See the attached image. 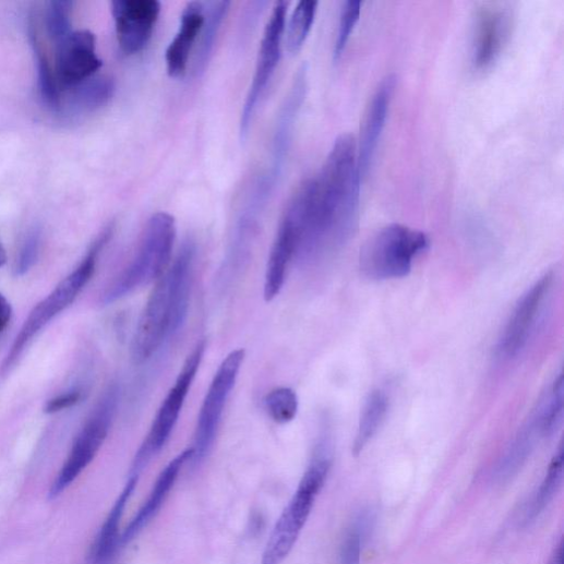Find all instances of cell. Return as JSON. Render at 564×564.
<instances>
[{"label":"cell","instance_id":"obj_1","mask_svg":"<svg viewBox=\"0 0 564 564\" xmlns=\"http://www.w3.org/2000/svg\"><path fill=\"white\" fill-rule=\"evenodd\" d=\"M361 179L356 139L344 134L335 141L317 176L293 195L301 221L296 259L311 261L351 237L359 216Z\"/></svg>","mask_w":564,"mask_h":564},{"label":"cell","instance_id":"obj_2","mask_svg":"<svg viewBox=\"0 0 564 564\" xmlns=\"http://www.w3.org/2000/svg\"><path fill=\"white\" fill-rule=\"evenodd\" d=\"M194 256V244L185 242L154 288L133 338L136 364L148 361L182 327L190 305Z\"/></svg>","mask_w":564,"mask_h":564},{"label":"cell","instance_id":"obj_3","mask_svg":"<svg viewBox=\"0 0 564 564\" xmlns=\"http://www.w3.org/2000/svg\"><path fill=\"white\" fill-rule=\"evenodd\" d=\"M176 236L173 216L166 212L154 214L146 224L136 255L105 290L101 303L110 304L159 280L170 264Z\"/></svg>","mask_w":564,"mask_h":564},{"label":"cell","instance_id":"obj_4","mask_svg":"<svg viewBox=\"0 0 564 564\" xmlns=\"http://www.w3.org/2000/svg\"><path fill=\"white\" fill-rule=\"evenodd\" d=\"M111 235L112 228H107L93 243L86 256L74 272L64 278L46 299L41 300L32 310L21 332L17 334L2 367H0V374H2V376L8 375L15 368L26 348L33 341V338L77 298L92 279L96 269L98 255L109 241Z\"/></svg>","mask_w":564,"mask_h":564},{"label":"cell","instance_id":"obj_5","mask_svg":"<svg viewBox=\"0 0 564 564\" xmlns=\"http://www.w3.org/2000/svg\"><path fill=\"white\" fill-rule=\"evenodd\" d=\"M428 237L400 224H392L374 235L362 248L360 266L374 280L409 275L413 260L429 248Z\"/></svg>","mask_w":564,"mask_h":564},{"label":"cell","instance_id":"obj_6","mask_svg":"<svg viewBox=\"0 0 564 564\" xmlns=\"http://www.w3.org/2000/svg\"><path fill=\"white\" fill-rule=\"evenodd\" d=\"M329 469L331 460L322 455L310 465L272 531L263 553L262 564H283L287 559L325 484Z\"/></svg>","mask_w":564,"mask_h":564},{"label":"cell","instance_id":"obj_7","mask_svg":"<svg viewBox=\"0 0 564 564\" xmlns=\"http://www.w3.org/2000/svg\"><path fill=\"white\" fill-rule=\"evenodd\" d=\"M120 387L111 385L104 393L76 436L70 455L50 490L55 499L63 493L91 465L105 442L120 403Z\"/></svg>","mask_w":564,"mask_h":564},{"label":"cell","instance_id":"obj_8","mask_svg":"<svg viewBox=\"0 0 564 564\" xmlns=\"http://www.w3.org/2000/svg\"><path fill=\"white\" fill-rule=\"evenodd\" d=\"M205 349V341H201L187 358L173 387L164 399L151 431L136 455L132 476H140L149 460L161 451L170 439L202 363Z\"/></svg>","mask_w":564,"mask_h":564},{"label":"cell","instance_id":"obj_9","mask_svg":"<svg viewBox=\"0 0 564 564\" xmlns=\"http://www.w3.org/2000/svg\"><path fill=\"white\" fill-rule=\"evenodd\" d=\"M245 350L232 351L218 367L202 403L194 433L192 461L200 464L209 454L217 435L225 406L235 388Z\"/></svg>","mask_w":564,"mask_h":564},{"label":"cell","instance_id":"obj_10","mask_svg":"<svg viewBox=\"0 0 564 564\" xmlns=\"http://www.w3.org/2000/svg\"><path fill=\"white\" fill-rule=\"evenodd\" d=\"M286 14L287 4L285 2L276 3L265 26L255 73L242 109L240 122L242 141H245L250 133L259 104L265 95L279 63L285 38Z\"/></svg>","mask_w":564,"mask_h":564},{"label":"cell","instance_id":"obj_11","mask_svg":"<svg viewBox=\"0 0 564 564\" xmlns=\"http://www.w3.org/2000/svg\"><path fill=\"white\" fill-rule=\"evenodd\" d=\"M161 12L158 0H115L111 14L115 17L117 37L127 56L143 51L151 41Z\"/></svg>","mask_w":564,"mask_h":564},{"label":"cell","instance_id":"obj_12","mask_svg":"<svg viewBox=\"0 0 564 564\" xmlns=\"http://www.w3.org/2000/svg\"><path fill=\"white\" fill-rule=\"evenodd\" d=\"M56 47L55 73L61 92L95 76L103 67L96 53V38L89 31L72 32Z\"/></svg>","mask_w":564,"mask_h":564},{"label":"cell","instance_id":"obj_13","mask_svg":"<svg viewBox=\"0 0 564 564\" xmlns=\"http://www.w3.org/2000/svg\"><path fill=\"white\" fill-rule=\"evenodd\" d=\"M552 278V274H545L519 300L500 338L497 353L501 358L512 359L526 347Z\"/></svg>","mask_w":564,"mask_h":564},{"label":"cell","instance_id":"obj_14","mask_svg":"<svg viewBox=\"0 0 564 564\" xmlns=\"http://www.w3.org/2000/svg\"><path fill=\"white\" fill-rule=\"evenodd\" d=\"M301 236L300 215L290 201L280 223L267 263L264 298L273 301L281 291L289 264L297 256Z\"/></svg>","mask_w":564,"mask_h":564},{"label":"cell","instance_id":"obj_15","mask_svg":"<svg viewBox=\"0 0 564 564\" xmlns=\"http://www.w3.org/2000/svg\"><path fill=\"white\" fill-rule=\"evenodd\" d=\"M396 77L389 75L382 81L372 96L362 123L360 147L358 148L360 172L365 176L370 169L379 142L384 131Z\"/></svg>","mask_w":564,"mask_h":564},{"label":"cell","instance_id":"obj_16","mask_svg":"<svg viewBox=\"0 0 564 564\" xmlns=\"http://www.w3.org/2000/svg\"><path fill=\"white\" fill-rule=\"evenodd\" d=\"M511 19L501 9L485 8L477 16L473 43V64L484 70L501 55L507 41Z\"/></svg>","mask_w":564,"mask_h":564},{"label":"cell","instance_id":"obj_17","mask_svg":"<svg viewBox=\"0 0 564 564\" xmlns=\"http://www.w3.org/2000/svg\"><path fill=\"white\" fill-rule=\"evenodd\" d=\"M203 25L204 3H188L182 12L178 33L166 51V65L170 77L179 79L187 73L191 53L199 41Z\"/></svg>","mask_w":564,"mask_h":564},{"label":"cell","instance_id":"obj_18","mask_svg":"<svg viewBox=\"0 0 564 564\" xmlns=\"http://www.w3.org/2000/svg\"><path fill=\"white\" fill-rule=\"evenodd\" d=\"M193 451L188 448L176 457L158 477L151 495L121 537V544L130 543L157 515L172 490L182 467L192 459Z\"/></svg>","mask_w":564,"mask_h":564},{"label":"cell","instance_id":"obj_19","mask_svg":"<svg viewBox=\"0 0 564 564\" xmlns=\"http://www.w3.org/2000/svg\"><path fill=\"white\" fill-rule=\"evenodd\" d=\"M140 476H131L121 495L110 509L91 552V564H111L121 544L120 526L124 511L139 483Z\"/></svg>","mask_w":564,"mask_h":564},{"label":"cell","instance_id":"obj_20","mask_svg":"<svg viewBox=\"0 0 564 564\" xmlns=\"http://www.w3.org/2000/svg\"><path fill=\"white\" fill-rule=\"evenodd\" d=\"M69 92L71 96L67 107L70 115L87 116L111 99L116 92V83L110 76L95 75Z\"/></svg>","mask_w":564,"mask_h":564},{"label":"cell","instance_id":"obj_21","mask_svg":"<svg viewBox=\"0 0 564 564\" xmlns=\"http://www.w3.org/2000/svg\"><path fill=\"white\" fill-rule=\"evenodd\" d=\"M28 35L31 46L35 56L38 73L39 93L48 107L56 111H61L62 96L55 70L51 67L47 51L39 37L37 25L32 17L29 20Z\"/></svg>","mask_w":564,"mask_h":564},{"label":"cell","instance_id":"obj_22","mask_svg":"<svg viewBox=\"0 0 564 564\" xmlns=\"http://www.w3.org/2000/svg\"><path fill=\"white\" fill-rule=\"evenodd\" d=\"M388 408L389 399L383 391H375L369 396L363 407L353 444L355 456L361 455L379 432L387 416Z\"/></svg>","mask_w":564,"mask_h":564},{"label":"cell","instance_id":"obj_23","mask_svg":"<svg viewBox=\"0 0 564 564\" xmlns=\"http://www.w3.org/2000/svg\"><path fill=\"white\" fill-rule=\"evenodd\" d=\"M230 2L204 3V25L199 38L193 70L195 74L202 72L209 59L211 52L221 23L229 13Z\"/></svg>","mask_w":564,"mask_h":564},{"label":"cell","instance_id":"obj_24","mask_svg":"<svg viewBox=\"0 0 564 564\" xmlns=\"http://www.w3.org/2000/svg\"><path fill=\"white\" fill-rule=\"evenodd\" d=\"M538 435H540V432L531 418L530 422L519 431L499 466L497 478L500 482L509 481L519 472L530 456Z\"/></svg>","mask_w":564,"mask_h":564},{"label":"cell","instance_id":"obj_25","mask_svg":"<svg viewBox=\"0 0 564 564\" xmlns=\"http://www.w3.org/2000/svg\"><path fill=\"white\" fill-rule=\"evenodd\" d=\"M317 5L312 0H302L286 24L284 41L291 55L298 53L303 47L314 23Z\"/></svg>","mask_w":564,"mask_h":564},{"label":"cell","instance_id":"obj_26","mask_svg":"<svg viewBox=\"0 0 564 564\" xmlns=\"http://www.w3.org/2000/svg\"><path fill=\"white\" fill-rule=\"evenodd\" d=\"M563 449L560 447L559 453L553 458L531 506L527 511L525 518L526 524L535 521L555 496L563 479Z\"/></svg>","mask_w":564,"mask_h":564},{"label":"cell","instance_id":"obj_27","mask_svg":"<svg viewBox=\"0 0 564 564\" xmlns=\"http://www.w3.org/2000/svg\"><path fill=\"white\" fill-rule=\"evenodd\" d=\"M563 413V376L554 381L545 397L539 404L532 419L541 435L551 434L559 425Z\"/></svg>","mask_w":564,"mask_h":564},{"label":"cell","instance_id":"obj_28","mask_svg":"<svg viewBox=\"0 0 564 564\" xmlns=\"http://www.w3.org/2000/svg\"><path fill=\"white\" fill-rule=\"evenodd\" d=\"M265 407L269 417L279 424L291 422L299 409V399L295 391L279 387L267 394Z\"/></svg>","mask_w":564,"mask_h":564},{"label":"cell","instance_id":"obj_29","mask_svg":"<svg viewBox=\"0 0 564 564\" xmlns=\"http://www.w3.org/2000/svg\"><path fill=\"white\" fill-rule=\"evenodd\" d=\"M73 3L65 0H56L49 3L46 11V28L52 43L59 45L64 40L72 31V13Z\"/></svg>","mask_w":564,"mask_h":564},{"label":"cell","instance_id":"obj_30","mask_svg":"<svg viewBox=\"0 0 564 564\" xmlns=\"http://www.w3.org/2000/svg\"><path fill=\"white\" fill-rule=\"evenodd\" d=\"M362 3L357 0H350L344 4L340 24H338L337 37L334 47V59L338 60L341 58L346 47L350 40L352 32L355 31L360 16H361Z\"/></svg>","mask_w":564,"mask_h":564},{"label":"cell","instance_id":"obj_31","mask_svg":"<svg viewBox=\"0 0 564 564\" xmlns=\"http://www.w3.org/2000/svg\"><path fill=\"white\" fill-rule=\"evenodd\" d=\"M41 251V232L32 231L25 239L14 266V275L23 277L37 264Z\"/></svg>","mask_w":564,"mask_h":564},{"label":"cell","instance_id":"obj_32","mask_svg":"<svg viewBox=\"0 0 564 564\" xmlns=\"http://www.w3.org/2000/svg\"><path fill=\"white\" fill-rule=\"evenodd\" d=\"M364 536L353 525L348 531L340 550V564H361Z\"/></svg>","mask_w":564,"mask_h":564},{"label":"cell","instance_id":"obj_33","mask_svg":"<svg viewBox=\"0 0 564 564\" xmlns=\"http://www.w3.org/2000/svg\"><path fill=\"white\" fill-rule=\"evenodd\" d=\"M82 398V392L80 389H72L64 394H61L52 399H50L46 407V413H57L68 408H71L79 404Z\"/></svg>","mask_w":564,"mask_h":564},{"label":"cell","instance_id":"obj_34","mask_svg":"<svg viewBox=\"0 0 564 564\" xmlns=\"http://www.w3.org/2000/svg\"><path fill=\"white\" fill-rule=\"evenodd\" d=\"M13 316V308L9 299L0 293V334L10 325Z\"/></svg>","mask_w":564,"mask_h":564},{"label":"cell","instance_id":"obj_35","mask_svg":"<svg viewBox=\"0 0 564 564\" xmlns=\"http://www.w3.org/2000/svg\"><path fill=\"white\" fill-rule=\"evenodd\" d=\"M550 564H563V542L555 548Z\"/></svg>","mask_w":564,"mask_h":564},{"label":"cell","instance_id":"obj_36","mask_svg":"<svg viewBox=\"0 0 564 564\" xmlns=\"http://www.w3.org/2000/svg\"><path fill=\"white\" fill-rule=\"evenodd\" d=\"M8 262V254H7V251L2 244V242H0V268H2Z\"/></svg>","mask_w":564,"mask_h":564}]
</instances>
